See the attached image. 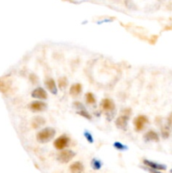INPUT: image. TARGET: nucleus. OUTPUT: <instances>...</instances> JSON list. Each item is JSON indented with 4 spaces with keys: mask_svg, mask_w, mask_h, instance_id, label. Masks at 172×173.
I'll list each match as a JSON object with an SVG mask.
<instances>
[{
    "mask_svg": "<svg viewBox=\"0 0 172 173\" xmlns=\"http://www.w3.org/2000/svg\"><path fill=\"white\" fill-rule=\"evenodd\" d=\"M55 134H56V131L54 128H46L39 132L36 135V139L41 143H47L54 137Z\"/></svg>",
    "mask_w": 172,
    "mask_h": 173,
    "instance_id": "obj_1",
    "label": "nucleus"
},
{
    "mask_svg": "<svg viewBox=\"0 0 172 173\" xmlns=\"http://www.w3.org/2000/svg\"><path fill=\"white\" fill-rule=\"evenodd\" d=\"M131 109L126 108L121 112V115L117 117V119L116 120V127L121 129L126 128L128 125V121L129 119V117L131 115Z\"/></svg>",
    "mask_w": 172,
    "mask_h": 173,
    "instance_id": "obj_2",
    "label": "nucleus"
},
{
    "mask_svg": "<svg viewBox=\"0 0 172 173\" xmlns=\"http://www.w3.org/2000/svg\"><path fill=\"white\" fill-rule=\"evenodd\" d=\"M74 152H73L72 150H69V149H65V150H63L61 151L58 155H57V159L60 162L62 163H68L74 157Z\"/></svg>",
    "mask_w": 172,
    "mask_h": 173,
    "instance_id": "obj_3",
    "label": "nucleus"
},
{
    "mask_svg": "<svg viewBox=\"0 0 172 173\" xmlns=\"http://www.w3.org/2000/svg\"><path fill=\"white\" fill-rule=\"evenodd\" d=\"M148 117H147L146 116H138V117L134 119V126H135L136 131H138V132L142 131V130L144 128L145 124L148 123Z\"/></svg>",
    "mask_w": 172,
    "mask_h": 173,
    "instance_id": "obj_4",
    "label": "nucleus"
},
{
    "mask_svg": "<svg viewBox=\"0 0 172 173\" xmlns=\"http://www.w3.org/2000/svg\"><path fill=\"white\" fill-rule=\"evenodd\" d=\"M69 141H70V139L68 136L62 135L54 141V147L57 149H64V148H66L69 145Z\"/></svg>",
    "mask_w": 172,
    "mask_h": 173,
    "instance_id": "obj_5",
    "label": "nucleus"
},
{
    "mask_svg": "<svg viewBox=\"0 0 172 173\" xmlns=\"http://www.w3.org/2000/svg\"><path fill=\"white\" fill-rule=\"evenodd\" d=\"M11 88V82L6 78H0V92L3 94L8 93Z\"/></svg>",
    "mask_w": 172,
    "mask_h": 173,
    "instance_id": "obj_6",
    "label": "nucleus"
},
{
    "mask_svg": "<svg viewBox=\"0 0 172 173\" xmlns=\"http://www.w3.org/2000/svg\"><path fill=\"white\" fill-rule=\"evenodd\" d=\"M29 107H30V109L33 112H42L46 108V104L41 101H36L31 103Z\"/></svg>",
    "mask_w": 172,
    "mask_h": 173,
    "instance_id": "obj_7",
    "label": "nucleus"
},
{
    "mask_svg": "<svg viewBox=\"0 0 172 173\" xmlns=\"http://www.w3.org/2000/svg\"><path fill=\"white\" fill-rule=\"evenodd\" d=\"M31 96L33 98H36V99L46 100L47 98V94H46V92L44 89H42L41 87H38V88L35 89L32 91Z\"/></svg>",
    "mask_w": 172,
    "mask_h": 173,
    "instance_id": "obj_8",
    "label": "nucleus"
},
{
    "mask_svg": "<svg viewBox=\"0 0 172 173\" xmlns=\"http://www.w3.org/2000/svg\"><path fill=\"white\" fill-rule=\"evenodd\" d=\"M143 139L146 141L158 142L159 140V134L156 132H154L153 130H150V131L147 132L146 134H144V136H143Z\"/></svg>",
    "mask_w": 172,
    "mask_h": 173,
    "instance_id": "obj_9",
    "label": "nucleus"
},
{
    "mask_svg": "<svg viewBox=\"0 0 172 173\" xmlns=\"http://www.w3.org/2000/svg\"><path fill=\"white\" fill-rule=\"evenodd\" d=\"M143 163L148 166V167H150L151 169H153V170H157V171H164L166 170V167L164 166V165H161V164H158V163H155V162H153V161H150V160H143Z\"/></svg>",
    "mask_w": 172,
    "mask_h": 173,
    "instance_id": "obj_10",
    "label": "nucleus"
},
{
    "mask_svg": "<svg viewBox=\"0 0 172 173\" xmlns=\"http://www.w3.org/2000/svg\"><path fill=\"white\" fill-rule=\"evenodd\" d=\"M45 84H46V88L49 90V91L52 93V94H54V95H56L57 93V84L55 83V81L52 79H47L46 81H45Z\"/></svg>",
    "mask_w": 172,
    "mask_h": 173,
    "instance_id": "obj_11",
    "label": "nucleus"
},
{
    "mask_svg": "<svg viewBox=\"0 0 172 173\" xmlns=\"http://www.w3.org/2000/svg\"><path fill=\"white\" fill-rule=\"evenodd\" d=\"M101 107L106 112H111L115 108V104L110 99H104L101 102Z\"/></svg>",
    "mask_w": 172,
    "mask_h": 173,
    "instance_id": "obj_12",
    "label": "nucleus"
},
{
    "mask_svg": "<svg viewBox=\"0 0 172 173\" xmlns=\"http://www.w3.org/2000/svg\"><path fill=\"white\" fill-rule=\"evenodd\" d=\"M45 123H46V120L42 117H35L33 119H32L31 122V126L34 128H39L42 126H44Z\"/></svg>",
    "mask_w": 172,
    "mask_h": 173,
    "instance_id": "obj_13",
    "label": "nucleus"
},
{
    "mask_svg": "<svg viewBox=\"0 0 172 173\" xmlns=\"http://www.w3.org/2000/svg\"><path fill=\"white\" fill-rule=\"evenodd\" d=\"M70 171L72 173H82L84 171L83 164L79 161H76L70 166Z\"/></svg>",
    "mask_w": 172,
    "mask_h": 173,
    "instance_id": "obj_14",
    "label": "nucleus"
},
{
    "mask_svg": "<svg viewBox=\"0 0 172 173\" xmlns=\"http://www.w3.org/2000/svg\"><path fill=\"white\" fill-rule=\"evenodd\" d=\"M82 91V85L80 84H73L70 87V90H69V93H70L71 96H79Z\"/></svg>",
    "mask_w": 172,
    "mask_h": 173,
    "instance_id": "obj_15",
    "label": "nucleus"
},
{
    "mask_svg": "<svg viewBox=\"0 0 172 173\" xmlns=\"http://www.w3.org/2000/svg\"><path fill=\"white\" fill-rule=\"evenodd\" d=\"M170 133H171V129L169 128V127L166 126H163L161 128V135L164 139H167L170 136Z\"/></svg>",
    "mask_w": 172,
    "mask_h": 173,
    "instance_id": "obj_16",
    "label": "nucleus"
},
{
    "mask_svg": "<svg viewBox=\"0 0 172 173\" xmlns=\"http://www.w3.org/2000/svg\"><path fill=\"white\" fill-rule=\"evenodd\" d=\"M68 85V80H67V78L65 77H62L58 79V86L60 89L64 90V88H66Z\"/></svg>",
    "mask_w": 172,
    "mask_h": 173,
    "instance_id": "obj_17",
    "label": "nucleus"
},
{
    "mask_svg": "<svg viewBox=\"0 0 172 173\" xmlns=\"http://www.w3.org/2000/svg\"><path fill=\"white\" fill-rule=\"evenodd\" d=\"M85 99H86V102L89 104L96 103V98H95V96L92 93H87L86 96H85Z\"/></svg>",
    "mask_w": 172,
    "mask_h": 173,
    "instance_id": "obj_18",
    "label": "nucleus"
},
{
    "mask_svg": "<svg viewBox=\"0 0 172 173\" xmlns=\"http://www.w3.org/2000/svg\"><path fill=\"white\" fill-rule=\"evenodd\" d=\"M78 114H79V115L82 116V117H84V118H86V119H89V120H90V119L92 118L91 115L89 114L87 111H85L84 109L79 110V111L78 112Z\"/></svg>",
    "mask_w": 172,
    "mask_h": 173,
    "instance_id": "obj_19",
    "label": "nucleus"
},
{
    "mask_svg": "<svg viewBox=\"0 0 172 173\" xmlns=\"http://www.w3.org/2000/svg\"><path fill=\"white\" fill-rule=\"evenodd\" d=\"M30 81L32 84H36L38 81V78L35 74H30Z\"/></svg>",
    "mask_w": 172,
    "mask_h": 173,
    "instance_id": "obj_20",
    "label": "nucleus"
},
{
    "mask_svg": "<svg viewBox=\"0 0 172 173\" xmlns=\"http://www.w3.org/2000/svg\"><path fill=\"white\" fill-rule=\"evenodd\" d=\"M167 126L169 127L170 129H172V112L167 118Z\"/></svg>",
    "mask_w": 172,
    "mask_h": 173,
    "instance_id": "obj_21",
    "label": "nucleus"
},
{
    "mask_svg": "<svg viewBox=\"0 0 172 173\" xmlns=\"http://www.w3.org/2000/svg\"><path fill=\"white\" fill-rule=\"evenodd\" d=\"M92 166L94 167V168H96V169H99L101 167V163L98 160H94L93 162H92Z\"/></svg>",
    "mask_w": 172,
    "mask_h": 173,
    "instance_id": "obj_22",
    "label": "nucleus"
},
{
    "mask_svg": "<svg viewBox=\"0 0 172 173\" xmlns=\"http://www.w3.org/2000/svg\"><path fill=\"white\" fill-rule=\"evenodd\" d=\"M84 136H85V138L87 139V140L89 142V143H92L93 142V138H92V136L91 134L88 133V132H86L85 134H84Z\"/></svg>",
    "mask_w": 172,
    "mask_h": 173,
    "instance_id": "obj_23",
    "label": "nucleus"
},
{
    "mask_svg": "<svg viewBox=\"0 0 172 173\" xmlns=\"http://www.w3.org/2000/svg\"><path fill=\"white\" fill-rule=\"evenodd\" d=\"M115 147L116 148V149H125V146L124 145H122L121 143H118V142H116V143H115Z\"/></svg>",
    "mask_w": 172,
    "mask_h": 173,
    "instance_id": "obj_24",
    "label": "nucleus"
},
{
    "mask_svg": "<svg viewBox=\"0 0 172 173\" xmlns=\"http://www.w3.org/2000/svg\"><path fill=\"white\" fill-rule=\"evenodd\" d=\"M74 106H75V107L79 108V109H80V110H83L84 109V106L82 105V103L79 102H74Z\"/></svg>",
    "mask_w": 172,
    "mask_h": 173,
    "instance_id": "obj_25",
    "label": "nucleus"
},
{
    "mask_svg": "<svg viewBox=\"0 0 172 173\" xmlns=\"http://www.w3.org/2000/svg\"><path fill=\"white\" fill-rule=\"evenodd\" d=\"M150 172L151 173H160L159 171H157V170H153V169H152V170L150 171Z\"/></svg>",
    "mask_w": 172,
    "mask_h": 173,
    "instance_id": "obj_26",
    "label": "nucleus"
},
{
    "mask_svg": "<svg viewBox=\"0 0 172 173\" xmlns=\"http://www.w3.org/2000/svg\"><path fill=\"white\" fill-rule=\"evenodd\" d=\"M171 173H172V170H171Z\"/></svg>",
    "mask_w": 172,
    "mask_h": 173,
    "instance_id": "obj_27",
    "label": "nucleus"
}]
</instances>
